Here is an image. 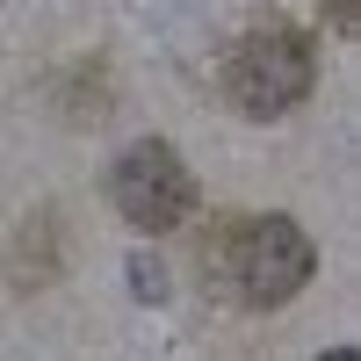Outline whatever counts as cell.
Masks as SVG:
<instances>
[{"label": "cell", "mask_w": 361, "mask_h": 361, "mask_svg": "<svg viewBox=\"0 0 361 361\" xmlns=\"http://www.w3.org/2000/svg\"><path fill=\"white\" fill-rule=\"evenodd\" d=\"M325 22H333L340 37H354V22H361V15H354V0H325Z\"/></svg>", "instance_id": "cell-6"}, {"label": "cell", "mask_w": 361, "mask_h": 361, "mask_svg": "<svg viewBox=\"0 0 361 361\" xmlns=\"http://www.w3.org/2000/svg\"><path fill=\"white\" fill-rule=\"evenodd\" d=\"M109 202L123 209L137 231H173V224L195 209V173L180 166V152H173V145L137 137L130 152L109 166Z\"/></svg>", "instance_id": "cell-3"}, {"label": "cell", "mask_w": 361, "mask_h": 361, "mask_svg": "<svg viewBox=\"0 0 361 361\" xmlns=\"http://www.w3.org/2000/svg\"><path fill=\"white\" fill-rule=\"evenodd\" d=\"M202 267H209V282H217L224 304L275 311V304H289V296L311 282L318 253H311L304 224H289V217H231V224L209 231Z\"/></svg>", "instance_id": "cell-1"}, {"label": "cell", "mask_w": 361, "mask_h": 361, "mask_svg": "<svg viewBox=\"0 0 361 361\" xmlns=\"http://www.w3.org/2000/svg\"><path fill=\"white\" fill-rule=\"evenodd\" d=\"M130 275H137V296H145V304H159V267H152V260H137Z\"/></svg>", "instance_id": "cell-7"}, {"label": "cell", "mask_w": 361, "mask_h": 361, "mask_svg": "<svg viewBox=\"0 0 361 361\" xmlns=\"http://www.w3.org/2000/svg\"><path fill=\"white\" fill-rule=\"evenodd\" d=\"M58 267H66V224H58V209H37L8 246V282L15 296H37L58 282Z\"/></svg>", "instance_id": "cell-4"}, {"label": "cell", "mask_w": 361, "mask_h": 361, "mask_svg": "<svg viewBox=\"0 0 361 361\" xmlns=\"http://www.w3.org/2000/svg\"><path fill=\"white\" fill-rule=\"evenodd\" d=\"M58 102H66L80 123H94V116H102V102H109V87H102V58H80V66L58 80Z\"/></svg>", "instance_id": "cell-5"}, {"label": "cell", "mask_w": 361, "mask_h": 361, "mask_svg": "<svg viewBox=\"0 0 361 361\" xmlns=\"http://www.w3.org/2000/svg\"><path fill=\"white\" fill-rule=\"evenodd\" d=\"M311 80H318L311 37H296V29H253L224 51V102L238 116H260V123L289 116L311 94Z\"/></svg>", "instance_id": "cell-2"}]
</instances>
